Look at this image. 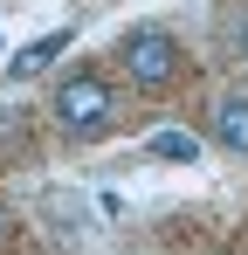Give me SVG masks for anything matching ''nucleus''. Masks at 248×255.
<instances>
[{"instance_id":"obj_2","label":"nucleus","mask_w":248,"mask_h":255,"mask_svg":"<svg viewBox=\"0 0 248 255\" xmlns=\"http://www.w3.org/2000/svg\"><path fill=\"white\" fill-rule=\"evenodd\" d=\"M118 69H124V83H131V90L159 97V90H172L179 76H186V48H179L172 28L138 21V28H124V35H118Z\"/></svg>"},{"instance_id":"obj_3","label":"nucleus","mask_w":248,"mask_h":255,"mask_svg":"<svg viewBox=\"0 0 248 255\" xmlns=\"http://www.w3.org/2000/svg\"><path fill=\"white\" fill-rule=\"evenodd\" d=\"M207 138H214L221 152L248 159V90H221V97L207 104Z\"/></svg>"},{"instance_id":"obj_6","label":"nucleus","mask_w":248,"mask_h":255,"mask_svg":"<svg viewBox=\"0 0 248 255\" xmlns=\"http://www.w3.org/2000/svg\"><path fill=\"white\" fill-rule=\"evenodd\" d=\"M152 152H159V159H193L200 145H193L186 131H159V138H152Z\"/></svg>"},{"instance_id":"obj_1","label":"nucleus","mask_w":248,"mask_h":255,"mask_svg":"<svg viewBox=\"0 0 248 255\" xmlns=\"http://www.w3.org/2000/svg\"><path fill=\"white\" fill-rule=\"evenodd\" d=\"M48 118H55V131L69 145H97V138L118 131L124 97H118V83L104 69H69V76H55V90H48Z\"/></svg>"},{"instance_id":"obj_5","label":"nucleus","mask_w":248,"mask_h":255,"mask_svg":"<svg viewBox=\"0 0 248 255\" xmlns=\"http://www.w3.org/2000/svg\"><path fill=\"white\" fill-rule=\"evenodd\" d=\"M214 35H221V48H228V62H242V69H248V7H221Z\"/></svg>"},{"instance_id":"obj_4","label":"nucleus","mask_w":248,"mask_h":255,"mask_svg":"<svg viewBox=\"0 0 248 255\" xmlns=\"http://www.w3.org/2000/svg\"><path fill=\"white\" fill-rule=\"evenodd\" d=\"M62 48H69V28H62V35H41V42H28L14 62H7V76H41V69H48Z\"/></svg>"},{"instance_id":"obj_7","label":"nucleus","mask_w":248,"mask_h":255,"mask_svg":"<svg viewBox=\"0 0 248 255\" xmlns=\"http://www.w3.org/2000/svg\"><path fill=\"white\" fill-rule=\"evenodd\" d=\"M0 242H7V200H0Z\"/></svg>"}]
</instances>
